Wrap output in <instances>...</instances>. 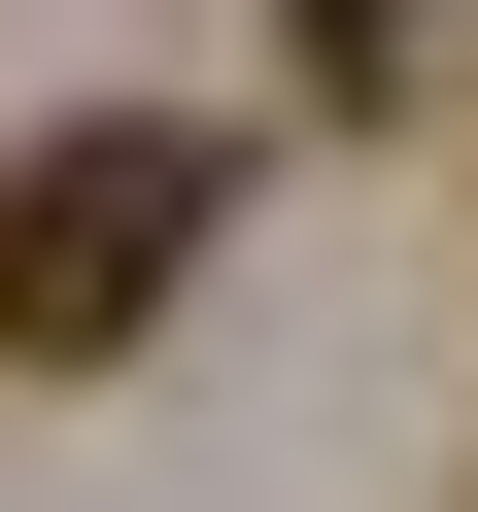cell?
Instances as JSON below:
<instances>
[{
  "label": "cell",
  "mask_w": 478,
  "mask_h": 512,
  "mask_svg": "<svg viewBox=\"0 0 478 512\" xmlns=\"http://www.w3.org/2000/svg\"><path fill=\"white\" fill-rule=\"evenodd\" d=\"M205 239H239V137H205V103H69V137H0V376H137Z\"/></svg>",
  "instance_id": "6da1fadb"
},
{
  "label": "cell",
  "mask_w": 478,
  "mask_h": 512,
  "mask_svg": "<svg viewBox=\"0 0 478 512\" xmlns=\"http://www.w3.org/2000/svg\"><path fill=\"white\" fill-rule=\"evenodd\" d=\"M410 35H444V0H274V69H308V103H410Z\"/></svg>",
  "instance_id": "7a4b0ae2"
}]
</instances>
